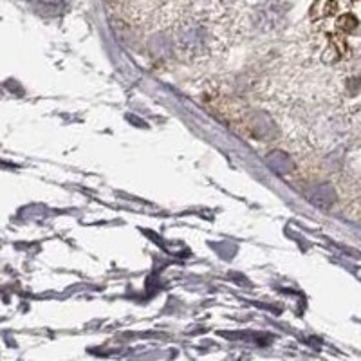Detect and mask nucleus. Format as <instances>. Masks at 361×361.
Masks as SVG:
<instances>
[{
  "label": "nucleus",
  "mask_w": 361,
  "mask_h": 361,
  "mask_svg": "<svg viewBox=\"0 0 361 361\" xmlns=\"http://www.w3.org/2000/svg\"><path fill=\"white\" fill-rule=\"evenodd\" d=\"M307 199L309 202H312V204L318 206V208H329L330 204H335L336 195L335 190H332L329 184H321V186H316L309 193Z\"/></svg>",
  "instance_id": "obj_1"
},
{
  "label": "nucleus",
  "mask_w": 361,
  "mask_h": 361,
  "mask_svg": "<svg viewBox=\"0 0 361 361\" xmlns=\"http://www.w3.org/2000/svg\"><path fill=\"white\" fill-rule=\"evenodd\" d=\"M268 166L280 175H287L294 170L293 161H291L289 156L284 154V152H273V154H269Z\"/></svg>",
  "instance_id": "obj_2"
},
{
  "label": "nucleus",
  "mask_w": 361,
  "mask_h": 361,
  "mask_svg": "<svg viewBox=\"0 0 361 361\" xmlns=\"http://www.w3.org/2000/svg\"><path fill=\"white\" fill-rule=\"evenodd\" d=\"M251 127H253L255 134L260 136V138H271L273 132H275V125L266 114H257L253 118V125Z\"/></svg>",
  "instance_id": "obj_3"
},
{
  "label": "nucleus",
  "mask_w": 361,
  "mask_h": 361,
  "mask_svg": "<svg viewBox=\"0 0 361 361\" xmlns=\"http://www.w3.org/2000/svg\"><path fill=\"white\" fill-rule=\"evenodd\" d=\"M40 8H44L45 11H56V9L62 6V0H38Z\"/></svg>",
  "instance_id": "obj_4"
},
{
  "label": "nucleus",
  "mask_w": 361,
  "mask_h": 361,
  "mask_svg": "<svg viewBox=\"0 0 361 361\" xmlns=\"http://www.w3.org/2000/svg\"><path fill=\"white\" fill-rule=\"evenodd\" d=\"M339 27H345V29H354L356 27V20L353 17H344L339 20Z\"/></svg>",
  "instance_id": "obj_5"
}]
</instances>
